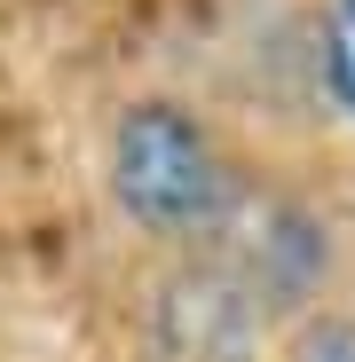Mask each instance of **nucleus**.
Returning a JSON list of instances; mask_svg holds the SVG:
<instances>
[{
	"mask_svg": "<svg viewBox=\"0 0 355 362\" xmlns=\"http://www.w3.org/2000/svg\"><path fill=\"white\" fill-rule=\"evenodd\" d=\"M111 181H118V205H127L142 228H158V236L205 228L221 213V197H229V173H221L213 142L182 110H166V103H142V110L118 118Z\"/></svg>",
	"mask_w": 355,
	"mask_h": 362,
	"instance_id": "1",
	"label": "nucleus"
},
{
	"mask_svg": "<svg viewBox=\"0 0 355 362\" xmlns=\"http://www.w3.org/2000/svg\"><path fill=\"white\" fill-rule=\"evenodd\" d=\"M324 64H332L339 103L355 110V0H332V40H324Z\"/></svg>",
	"mask_w": 355,
	"mask_h": 362,
	"instance_id": "2",
	"label": "nucleus"
}]
</instances>
